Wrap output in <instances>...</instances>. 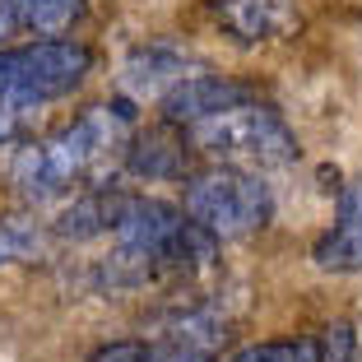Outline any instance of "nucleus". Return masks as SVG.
<instances>
[{
  "instance_id": "f03ea898",
  "label": "nucleus",
  "mask_w": 362,
  "mask_h": 362,
  "mask_svg": "<svg viewBox=\"0 0 362 362\" xmlns=\"http://www.w3.org/2000/svg\"><path fill=\"white\" fill-rule=\"evenodd\" d=\"M181 209L200 228H209L218 242L223 237H251L274 218V195L256 172L242 168H214L186 181Z\"/></svg>"
},
{
  "instance_id": "ddd939ff",
  "label": "nucleus",
  "mask_w": 362,
  "mask_h": 362,
  "mask_svg": "<svg viewBox=\"0 0 362 362\" xmlns=\"http://www.w3.org/2000/svg\"><path fill=\"white\" fill-rule=\"evenodd\" d=\"M79 19H84V0H28L23 5V28L42 37H56Z\"/></svg>"
},
{
  "instance_id": "2eb2a0df",
  "label": "nucleus",
  "mask_w": 362,
  "mask_h": 362,
  "mask_svg": "<svg viewBox=\"0 0 362 362\" xmlns=\"http://www.w3.org/2000/svg\"><path fill=\"white\" fill-rule=\"evenodd\" d=\"M316 362H358V334L349 320H334L330 330L320 334V358Z\"/></svg>"
},
{
  "instance_id": "1a4fd4ad",
  "label": "nucleus",
  "mask_w": 362,
  "mask_h": 362,
  "mask_svg": "<svg viewBox=\"0 0 362 362\" xmlns=\"http://www.w3.org/2000/svg\"><path fill=\"white\" fill-rule=\"evenodd\" d=\"M311 260H316L320 269H330V274H353V269H362V191H339L334 228L316 242Z\"/></svg>"
},
{
  "instance_id": "20e7f679",
  "label": "nucleus",
  "mask_w": 362,
  "mask_h": 362,
  "mask_svg": "<svg viewBox=\"0 0 362 362\" xmlns=\"http://www.w3.org/2000/svg\"><path fill=\"white\" fill-rule=\"evenodd\" d=\"M163 103V121L168 126L191 130L200 121L218 117V112H233V107L256 103V93L242 84V79H223V75H186L181 84H172L168 93L158 98Z\"/></svg>"
},
{
  "instance_id": "423d86ee",
  "label": "nucleus",
  "mask_w": 362,
  "mask_h": 362,
  "mask_svg": "<svg viewBox=\"0 0 362 362\" xmlns=\"http://www.w3.org/2000/svg\"><path fill=\"white\" fill-rule=\"evenodd\" d=\"M181 218H186V214H181L177 204H168V200H153V195H130V204H126V214H121V223H117V233H112V237H117L121 251L149 256L153 265H158V251L168 246V237L177 233Z\"/></svg>"
},
{
  "instance_id": "dca6fc26",
  "label": "nucleus",
  "mask_w": 362,
  "mask_h": 362,
  "mask_svg": "<svg viewBox=\"0 0 362 362\" xmlns=\"http://www.w3.org/2000/svg\"><path fill=\"white\" fill-rule=\"evenodd\" d=\"M42 107H23V103H10V98H0V144H14L33 130V117H37Z\"/></svg>"
},
{
  "instance_id": "0eeeda50",
  "label": "nucleus",
  "mask_w": 362,
  "mask_h": 362,
  "mask_svg": "<svg viewBox=\"0 0 362 362\" xmlns=\"http://www.w3.org/2000/svg\"><path fill=\"white\" fill-rule=\"evenodd\" d=\"M186 65H191V56L181 52V47L172 42H144L135 47V52L126 56V65H121V88H126L130 98H163L172 84H181L186 79Z\"/></svg>"
},
{
  "instance_id": "6ab92c4d",
  "label": "nucleus",
  "mask_w": 362,
  "mask_h": 362,
  "mask_svg": "<svg viewBox=\"0 0 362 362\" xmlns=\"http://www.w3.org/2000/svg\"><path fill=\"white\" fill-rule=\"evenodd\" d=\"M19 28H23L19 5H14V0H0V42H10V37H14Z\"/></svg>"
},
{
  "instance_id": "f8f14e48",
  "label": "nucleus",
  "mask_w": 362,
  "mask_h": 362,
  "mask_svg": "<svg viewBox=\"0 0 362 362\" xmlns=\"http://www.w3.org/2000/svg\"><path fill=\"white\" fill-rule=\"evenodd\" d=\"M42 251V223L33 214H5L0 218V269L33 260Z\"/></svg>"
},
{
  "instance_id": "f3484780",
  "label": "nucleus",
  "mask_w": 362,
  "mask_h": 362,
  "mask_svg": "<svg viewBox=\"0 0 362 362\" xmlns=\"http://www.w3.org/2000/svg\"><path fill=\"white\" fill-rule=\"evenodd\" d=\"M153 358V344L144 339H117V344H107V349H98L88 362H149Z\"/></svg>"
},
{
  "instance_id": "7ed1b4c3",
  "label": "nucleus",
  "mask_w": 362,
  "mask_h": 362,
  "mask_svg": "<svg viewBox=\"0 0 362 362\" xmlns=\"http://www.w3.org/2000/svg\"><path fill=\"white\" fill-rule=\"evenodd\" d=\"M88 70H93V56L79 42L42 37L28 47H10V52H0V98L23 107H47L75 93L88 79Z\"/></svg>"
},
{
  "instance_id": "f257e3e1",
  "label": "nucleus",
  "mask_w": 362,
  "mask_h": 362,
  "mask_svg": "<svg viewBox=\"0 0 362 362\" xmlns=\"http://www.w3.org/2000/svg\"><path fill=\"white\" fill-rule=\"evenodd\" d=\"M191 144H195V153L223 163V168H242V172L298 163L293 126L279 117L274 107H260V103L233 107V112H218V117L191 126Z\"/></svg>"
},
{
  "instance_id": "6e6552de",
  "label": "nucleus",
  "mask_w": 362,
  "mask_h": 362,
  "mask_svg": "<svg viewBox=\"0 0 362 362\" xmlns=\"http://www.w3.org/2000/svg\"><path fill=\"white\" fill-rule=\"evenodd\" d=\"M126 204H130L126 191H117V186H93V191L75 195V200L65 204L52 228H56L61 242H93V237H103V233H117Z\"/></svg>"
},
{
  "instance_id": "9b49d317",
  "label": "nucleus",
  "mask_w": 362,
  "mask_h": 362,
  "mask_svg": "<svg viewBox=\"0 0 362 362\" xmlns=\"http://www.w3.org/2000/svg\"><path fill=\"white\" fill-rule=\"evenodd\" d=\"M228 320L223 316H214V311H186V316H172L168 325L158 330L163 349H191V353H214L218 358V349L228 344Z\"/></svg>"
},
{
  "instance_id": "4468645a",
  "label": "nucleus",
  "mask_w": 362,
  "mask_h": 362,
  "mask_svg": "<svg viewBox=\"0 0 362 362\" xmlns=\"http://www.w3.org/2000/svg\"><path fill=\"white\" fill-rule=\"evenodd\" d=\"M320 358V339L298 334V339H269V344H251L242 349L233 362H316Z\"/></svg>"
},
{
  "instance_id": "9d476101",
  "label": "nucleus",
  "mask_w": 362,
  "mask_h": 362,
  "mask_svg": "<svg viewBox=\"0 0 362 362\" xmlns=\"http://www.w3.org/2000/svg\"><path fill=\"white\" fill-rule=\"evenodd\" d=\"M191 139L168 135V130H144L126 144V172L130 177H144V181H172L191 168Z\"/></svg>"
},
{
  "instance_id": "a211bd4d",
  "label": "nucleus",
  "mask_w": 362,
  "mask_h": 362,
  "mask_svg": "<svg viewBox=\"0 0 362 362\" xmlns=\"http://www.w3.org/2000/svg\"><path fill=\"white\" fill-rule=\"evenodd\" d=\"M149 362H218L214 353H191V349H163V344H153V358Z\"/></svg>"
},
{
  "instance_id": "39448f33",
  "label": "nucleus",
  "mask_w": 362,
  "mask_h": 362,
  "mask_svg": "<svg viewBox=\"0 0 362 362\" xmlns=\"http://www.w3.org/2000/svg\"><path fill=\"white\" fill-rule=\"evenodd\" d=\"M214 19L233 42H279L302 28L298 0H214Z\"/></svg>"
}]
</instances>
